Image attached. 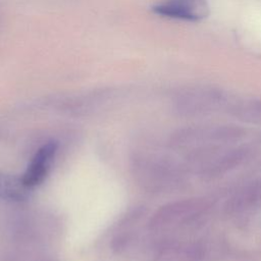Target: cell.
Segmentation results:
<instances>
[{"label": "cell", "mask_w": 261, "mask_h": 261, "mask_svg": "<svg viewBox=\"0 0 261 261\" xmlns=\"http://www.w3.org/2000/svg\"><path fill=\"white\" fill-rule=\"evenodd\" d=\"M249 155L245 146L215 145L189 151L186 167L205 180L218 178L241 165Z\"/></svg>", "instance_id": "1"}, {"label": "cell", "mask_w": 261, "mask_h": 261, "mask_svg": "<svg viewBox=\"0 0 261 261\" xmlns=\"http://www.w3.org/2000/svg\"><path fill=\"white\" fill-rule=\"evenodd\" d=\"M246 130L234 124L192 125L176 130L171 137V145L187 152L215 145H229L241 141Z\"/></svg>", "instance_id": "2"}, {"label": "cell", "mask_w": 261, "mask_h": 261, "mask_svg": "<svg viewBox=\"0 0 261 261\" xmlns=\"http://www.w3.org/2000/svg\"><path fill=\"white\" fill-rule=\"evenodd\" d=\"M210 202L205 198H189L170 203L157 214L155 225L163 228L194 226L208 212Z\"/></svg>", "instance_id": "3"}, {"label": "cell", "mask_w": 261, "mask_h": 261, "mask_svg": "<svg viewBox=\"0 0 261 261\" xmlns=\"http://www.w3.org/2000/svg\"><path fill=\"white\" fill-rule=\"evenodd\" d=\"M261 202V181L252 180L234 191L224 204V212L229 216H242Z\"/></svg>", "instance_id": "4"}, {"label": "cell", "mask_w": 261, "mask_h": 261, "mask_svg": "<svg viewBox=\"0 0 261 261\" xmlns=\"http://www.w3.org/2000/svg\"><path fill=\"white\" fill-rule=\"evenodd\" d=\"M58 144L56 142H48L44 144L34 155L30 164L28 165L23 175L21 176L22 182L32 189L43 181L51 163L57 152Z\"/></svg>", "instance_id": "5"}, {"label": "cell", "mask_w": 261, "mask_h": 261, "mask_svg": "<svg viewBox=\"0 0 261 261\" xmlns=\"http://www.w3.org/2000/svg\"><path fill=\"white\" fill-rule=\"evenodd\" d=\"M155 12L170 17L198 19L205 14L204 0H162L154 7Z\"/></svg>", "instance_id": "6"}, {"label": "cell", "mask_w": 261, "mask_h": 261, "mask_svg": "<svg viewBox=\"0 0 261 261\" xmlns=\"http://www.w3.org/2000/svg\"><path fill=\"white\" fill-rule=\"evenodd\" d=\"M207 249L200 241H173L162 249L166 261H202Z\"/></svg>", "instance_id": "7"}, {"label": "cell", "mask_w": 261, "mask_h": 261, "mask_svg": "<svg viewBox=\"0 0 261 261\" xmlns=\"http://www.w3.org/2000/svg\"><path fill=\"white\" fill-rule=\"evenodd\" d=\"M219 106V99L214 95H196L184 99L178 104V112L185 116H199L213 111Z\"/></svg>", "instance_id": "8"}, {"label": "cell", "mask_w": 261, "mask_h": 261, "mask_svg": "<svg viewBox=\"0 0 261 261\" xmlns=\"http://www.w3.org/2000/svg\"><path fill=\"white\" fill-rule=\"evenodd\" d=\"M30 189L22 182L21 177L0 173V198L22 200L28 196Z\"/></svg>", "instance_id": "9"}, {"label": "cell", "mask_w": 261, "mask_h": 261, "mask_svg": "<svg viewBox=\"0 0 261 261\" xmlns=\"http://www.w3.org/2000/svg\"><path fill=\"white\" fill-rule=\"evenodd\" d=\"M233 115L240 120L251 123L261 122V103L251 102L233 108Z\"/></svg>", "instance_id": "10"}]
</instances>
